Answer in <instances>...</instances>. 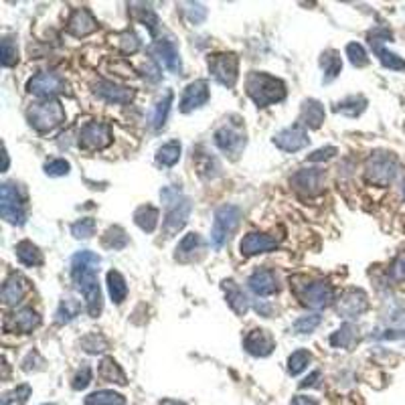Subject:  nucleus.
<instances>
[{"mask_svg": "<svg viewBox=\"0 0 405 405\" xmlns=\"http://www.w3.org/2000/svg\"><path fill=\"white\" fill-rule=\"evenodd\" d=\"M102 258L89 250L77 252L72 258V278L75 288L85 298V308L91 318H98L104 310V298L98 282V270Z\"/></svg>", "mask_w": 405, "mask_h": 405, "instance_id": "nucleus-1", "label": "nucleus"}, {"mask_svg": "<svg viewBox=\"0 0 405 405\" xmlns=\"http://www.w3.org/2000/svg\"><path fill=\"white\" fill-rule=\"evenodd\" d=\"M245 91L258 108H267L286 98V83L274 75L252 72L245 77Z\"/></svg>", "mask_w": 405, "mask_h": 405, "instance_id": "nucleus-2", "label": "nucleus"}, {"mask_svg": "<svg viewBox=\"0 0 405 405\" xmlns=\"http://www.w3.org/2000/svg\"><path fill=\"white\" fill-rule=\"evenodd\" d=\"M160 197H162V201L166 205V217H164V223H162V231H164L166 237H171V235L179 233L186 225L193 205H190L188 197H183L181 190L171 188V186L162 188Z\"/></svg>", "mask_w": 405, "mask_h": 405, "instance_id": "nucleus-3", "label": "nucleus"}, {"mask_svg": "<svg viewBox=\"0 0 405 405\" xmlns=\"http://www.w3.org/2000/svg\"><path fill=\"white\" fill-rule=\"evenodd\" d=\"M27 120L31 128H35L41 134H47L65 122V110L59 100H41L31 104V108L27 110Z\"/></svg>", "mask_w": 405, "mask_h": 405, "instance_id": "nucleus-4", "label": "nucleus"}, {"mask_svg": "<svg viewBox=\"0 0 405 405\" xmlns=\"http://www.w3.org/2000/svg\"><path fill=\"white\" fill-rule=\"evenodd\" d=\"M304 284H298L294 278L290 280V286L294 290V294L298 296V300L308 306V308H327L331 306L334 300V290L327 280H306L302 278Z\"/></svg>", "mask_w": 405, "mask_h": 405, "instance_id": "nucleus-5", "label": "nucleus"}, {"mask_svg": "<svg viewBox=\"0 0 405 405\" xmlns=\"http://www.w3.org/2000/svg\"><path fill=\"white\" fill-rule=\"evenodd\" d=\"M0 213L10 225H23L27 221V197L17 183H4L0 188Z\"/></svg>", "mask_w": 405, "mask_h": 405, "instance_id": "nucleus-6", "label": "nucleus"}, {"mask_svg": "<svg viewBox=\"0 0 405 405\" xmlns=\"http://www.w3.org/2000/svg\"><path fill=\"white\" fill-rule=\"evenodd\" d=\"M397 175V158L391 152H373L365 164V179L375 186H389Z\"/></svg>", "mask_w": 405, "mask_h": 405, "instance_id": "nucleus-7", "label": "nucleus"}, {"mask_svg": "<svg viewBox=\"0 0 405 405\" xmlns=\"http://www.w3.org/2000/svg\"><path fill=\"white\" fill-rule=\"evenodd\" d=\"M241 221V209L235 205H221L215 211L213 229H211V243L213 248L221 250L223 245L231 239V235L237 231Z\"/></svg>", "mask_w": 405, "mask_h": 405, "instance_id": "nucleus-8", "label": "nucleus"}, {"mask_svg": "<svg viewBox=\"0 0 405 405\" xmlns=\"http://www.w3.org/2000/svg\"><path fill=\"white\" fill-rule=\"evenodd\" d=\"M213 140H215V146L219 148L225 156H229L231 160H237L245 144H248L245 128H243V124H239V120L237 122H227V124H223L221 128H217Z\"/></svg>", "mask_w": 405, "mask_h": 405, "instance_id": "nucleus-9", "label": "nucleus"}, {"mask_svg": "<svg viewBox=\"0 0 405 405\" xmlns=\"http://www.w3.org/2000/svg\"><path fill=\"white\" fill-rule=\"evenodd\" d=\"M207 65L217 83L225 87H235L239 79V57L235 53H213L209 55Z\"/></svg>", "mask_w": 405, "mask_h": 405, "instance_id": "nucleus-10", "label": "nucleus"}, {"mask_svg": "<svg viewBox=\"0 0 405 405\" xmlns=\"http://www.w3.org/2000/svg\"><path fill=\"white\" fill-rule=\"evenodd\" d=\"M27 89L41 100H55V96L67 94V81L53 72H43L29 79Z\"/></svg>", "mask_w": 405, "mask_h": 405, "instance_id": "nucleus-11", "label": "nucleus"}, {"mask_svg": "<svg viewBox=\"0 0 405 405\" xmlns=\"http://www.w3.org/2000/svg\"><path fill=\"white\" fill-rule=\"evenodd\" d=\"M77 144L85 152H98L111 144V128L106 122H87L81 132Z\"/></svg>", "mask_w": 405, "mask_h": 405, "instance_id": "nucleus-12", "label": "nucleus"}, {"mask_svg": "<svg viewBox=\"0 0 405 405\" xmlns=\"http://www.w3.org/2000/svg\"><path fill=\"white\" fill-rule=\"evenodd\" d=\"M327 175L320 168H300L290 179V184L302 197H316L325 190Z\"/></svg>", "mask_w": 405, "mask_h": 405, "instance_id": "nucleus-13", "label": "nucleus"}, {"mask_svg": "<svg viewBox=\"0 0 405 405\" xmlns=\"http://www.w3.org/2000/svg\"><path fill=\"white\" fill-rule=\"evenodd\" d=\"M369 310V298L363 290L351 288L336 300V312L344 318H359Z\"/></svg>", "mask_w": 405, "mask_h": 405, "instance_id": "nucleus-14", "label": "nucleus"}, {"mask_svg": "<svg viewBox=\"0 0 405 405\" xmlns=\"http://www.w3.org/2000/svg\"><path fill=\"white\" fill-rule=\"evenodd\" d=\"M272 142L284 152H298V150L308 146L310 138H308V132L304 126L294 124V126H288V128L280 130L278 134H274Z\"/></svg>", "mask_w": 405, "mask_h": 405, "instance_id": "nucleus-15", "label": "nucleus"}, {"mask_svg": "<svg viewBox=\"0 0 405 405\" xmlns=\"http://www.w3.org/2000/svg\"><path fill=\"white\" fill-rule=\"evenodd\" d=\"M209 98H211V94H209V83H207L205 79L193 81V83H188V85L184 87L179 108H181L183 113H190V111L203 108V106L209 102Z\"/></svg>", "mask_w": 405, "mask_h": 405, "instance_id": "nucleus-16", "label": "nucleus"}, {"mask_svg": "<svg viewBox=\"0 0 405 405\" xmlns=\"http://www.w3.org/2000/svg\"><path fill=\"white\" fill-rule=\"evenodd\" d=\"M152 55L171 72V74H181L183 72V61L177 45L171 39H158L152 43Z\"/></svg>", "mask_w": 405, "mask_h": 405, "instance_id": "nucleus-17", "label": "nucleus"}, {"mask_svg": "<svg viewBox=\"0 0 405 405\" xmlns=\"http://www.w3.org/2000/svg\"><path fill=\"white\" fill-rule=\"evenodd\" d=\"M41 325V316L33 308H21L12 314L6 316L4 320V331L17 332V334H29Z\"/></svg>", "mask_w": 405, "mask_h": 405, "instance_id": "nucleus-18", "label": "nucleus"}, {"mask_svg": "<svg viewBox=\"0 0 405 405\" xmlns=\"http://www.w3.org/2000/svg\"><path fill=\"white\" fill-rule=\"evenodd\" d=\"M98 19L91 14L89 8H75L67 19V33L77 39L87 37L98 31Z\"/></svg>", "mask_w": 405, "mask_h": 405, "instance_id": "nucleus-19", "label": "nucleus"}, {"mask_svg": "<svg viewBox=\"0 0 405 405\" xmlns=\"http://www.w3.org/2000/svg\"><path fill=\"white\" fill-rule=\"evenodd\" d=\"M94 94L108 104H120V106L130 104L134 100V89L132 87H124V85H118L113 81H98L94 85Z\"/></svg>", "mask_w": 405, "mask_h": 405, "instance_id": "nucleus-20", "label": "nucleus"}, {"mask_svg": "<svg viewBox=\"0 0 405 405\" xmlns=\"http://www.w3.org/2000/svg\"><path fill=\"white\" fill-rule=\"evenodd\" d=\"M278 243H280V239H276L274 235H267V233H248L241 239L239 250H241V256L252 258V256L267 254V252L276 250Z\"/></svg>", "mask_w": 405, "mask_h": 405, "instance_id": "nucleus-21", "label": "nucleus"}, {"mask_svg": "<svg viewBox=\"0 0 405 405\" xmlns=\"http://www.w3.org/2000/svg\"><path fill=\"white\" fill-rule=\"evenodd\" d=\"M243 349H245L252 357L263 359V357H270V355H272V351L276 349V340H274V336H272V332L270 331L254 329V331L245 336Z\"/></svg>", "mask_w": 405, "mask_h": 405, "instance_id": "nucleus-22", "label": "nucleus"}, {"mask_svg": "<svg viewBox=\"0 0 405 405\" xmlns=\"http://www.w3.org/2000/svg\"><path fill=\"white\" fill-rule=\"evenodd\" d=\"M31 286L29 280L21 274H10L2 286V302L6 306H17L25 300V296L29 294Z\"/></svg>", "mask_w": 405, "mask_h": 405, "instance_id": "nucleus-23", "label": "nucleus"}, {"mask_svg": "<svg viewBox=\"0 0 405 405\" xmlns=\"http://www.w3.org/2000/svg\"><path fill=\"white\" fill-rule=\"evenodd\" d=\"M248 286H250V290H252L254 294L261 296V298L278 294V290H280L276 274H274L272 270H267V267L256 270V272L250 276Z\"/></svg>", "mask_w": 405, "mask_h": 405, "instance_id": "nucleus-24", "label": "nucleus"}, {"mask_svg": "<svg viewBox=\"0 0 405 405\" xmlns=\"http://www.w3.org/2000/svg\"><path fill=\"white\" fill-rule=\"evenodd\" d=\"M223 292H225V298H227V304L229 308L237 314V316H243L248 310H250V298L245 296L243 288L235 282V280H223L221 282Z\"/></svg>", "mask_w": 405, "mask_h": 405, "instance_id": "nucleus-25", "label": "nucleus"}, {"mask_svg": "<svg viewBox=\"0 0 405 405\" xmlns=\"http://www.w3.org/2000/svg\"><path fill=\"white\" fill-rule=\"evenodd\" d=\"M327 118V111H325V106L318 102V100H306L302 104V110H300V126H306L310 130H318L322 126Z\"/></svg>", "mask_w": 405, "mask_h": 405, "instance_id": "nucleus-26", "label": "nucleus"}, {"mask_svg": "<svg viewBox=\"0 0 405 405\" xmlns=\"http://www.w3.org/2000/svg\"><path fill=\"white\" fill-rule=\"evenodd\" d=\"M205 241L201 239L199 233H186L177 245V259L181 261H193L197 252H203Z\"/></svg>", "mask_w": 405, "mask_h": 405, "instance_id": "nucleus-27", "label": "nucleus"}, {"mask_svg": "<svg viewBox=\"0 0 405 405\" xmlns=\"http://www.w3.org/2000/svg\"><path fill=\"white\" fill-rule=\"evenodd\" d=\"M359 342V329L351 322H344L336 332H332L331 344L336 349H347L351 351Z\"/></svg>", "mask_w": 405, "mask_h": 405, "instance_id": "nucleus-28", "label": "nucleus"}, {"mask_svg": "<svg viewBox=\"0 0 405 405\" xmlns=\"http://www.w3.org/2000/svg\"><path fill=\"white\" fill-rule=\"evenodd\" d=\"M171 106H173V91L166 89L164 96L156 102L154 110H152V116H150V126L152 130H162L164 124H166V118H168V111H171Z\"/></svg>", "mask_w": 405, "mask_h": 405, "instance_id": "nucleus-29", "label": "nucleus"}, {"mask_svg": "<svg viewBox=\"0 0 405 405\" xmlns=\"http://www.w3.org/2000/svg\"><path fill=\"white\" fill-rule=\"evenodd\" d=\"M14 254H17V259H19L23 265H27V267L43 265V254H41V250H39L33 241H27V239H25V241L17 243Z\"/></svg>", "mask_w": 405, "mask_h": 405, "instance_id": "nucleus-30", "label": "nucleus"}, {"mask_svg": "<svg viewBox=\"0 0 405 405\" xmlns=\"http://www.w3.org/2000/svg\"><path fill=\"white\" fill-rule=\"evenodd\" d=\"M98 377L106 383H116V385H126L128 379H126V373L122 371V367L111 359V357H106L102 359L100 367H98Z\"/></svg>", "mask_w": 405, "mask_h": 405, "instance_id": "nucleus-31", "label": "nucleus"}, {"mask_svg": "<svg viewBox=\"0 0 405 405\" xmlns=\"http://www.w3.org/2000/svg\"><path fill=\"white\" fill-rule=\"evenodd\" d=\"M320 67L325 72V83H331L334 77H338V74L342 72V59L340 53L329 49L320 55Z\"/></svg>", "mask_w": 405, "mask_h": 405, "instance_id": "nucleus-32", "label": "nucleus"}, {"mask_svg": "<svg viewBox=\"0 0 405 405\" xmlns=\"http://www.w3.org/2000/svg\"><path fill=\"white\" fill-rule=\"evenodd\" d=\"M158 219H160V213H158V209L152 207V205H142V207H138V209L134 211V223H136L142 231H146V233H152V231L156 229Z\"/></svg>", "mask_w": 405, "mask_h": 405, "instance_id": "nucleus-33", "label": "nucleus"}, {"mask_svg": "<svg viewBox=\"0 0 405 405\" xmlns=\"http://www.w3.org/2000/svg\"><path fill=\"white\" fill-rule=\"evenodd\" d=\"M130 12L134 14L136 21H140L146 27L148 31H150V35H156V31H158V17H156V12L148 4L134 2V4H130Z\"/></svg>", "mask_w": 405, "mask_h": 405, "instance_id": "nucleus-34", "label": "nucleus"}, {"mask_svg": "<svg viewBox=\"0 0 405 405\" xmlns=\"http://www.w3.org/2000/svg\"><path fill=\"white\" fill-rule=\"evenodd\" d=\"M181 152H183V146L179 140H171L166 144L156 150V162L162 164V166H175L179 160H181Z\"/></svg>", "mask_w": 405, "mask_h": 405, "instance_id": "nucleus-35", "label": "nucleus"}, {"mask_svg": "<svg viewBox=\"0 0 405 405\" xmlns=\"http://www.w3.org/2000/svg\"><path fill=\"white\" fill-rule=\"evenodd\" d=\"M365 108H367V100L363 96H349L334 106V111L349 116V118H357L365 111Z\"/></svg>", "mask_w": 405, "mask_h": 405, "instance_id": "nucleus-36", "label": "nucleus"}, {"mask_svg": "<svg viewBox=\"0 0 405 405\" xmlns=\"http://www.w3.org/2000/svg\"><path fill=\"white\" fill-rule=\"evenodd\" d=\"M106 280H108V292H110V298L116 304H122V302L126 300V296H128V286H126L124 276H122L120 272L111 270V272H108Z\"/></svg>", "mask_w": 405, "mask_h": 405, "instance_id": "nucleus-37", "label": "nucleus"}, {"mask_svg": "<svg viewBox=\"0 0 405 405\" xmlns=\"http://www.w3.org/2000/svg\"><path fill=\"white\" fill-rule=\"evenodd\" d=\"M85 405H126V399L124 395L116 393V391H110V389H100V391H94L91 395L85 397Z\"/></svg>", "mask_w": 405, "mask_h": 405, "instance_id": "nucleus-38", "label": "nucleus"}, {"mask_svg": "<svg viewBox=\"0 0 405 405\" xmlns=\"http://www.w3.org/2000/svg\"><path fill=\"white\" fill-rule=\"evenodd\" d=\"M373 51H375V55L379 57V61H381L383 67H387V69H391V72H405V61L399 55L387 51L383 45H375Z\"/></svg>", "mask_w": 405, "mask_h": 405, "instance_id": "nucleus-39", "label": "nucleus"}, {"mask_svg": "<svg viewBox=\"0 0 405 405\" xmlns=\"http://www.w3.org/2000/svg\"><path fill=\"white\" fill-rule=\"evenodd\" d=\"M102 243H104V248L118 252V250H124L128 245V235H126V231L120 225H113L104 233Z\"/></svg>", "mask_w": 405, "mask_h": 405, "instance_id": "nucleus-40", "label": "nucleus"}, {"mask_svg": "<svg viewBox=\"0 0 405 405\" xmlns=\"http://www.w3.org/2000/svg\"><path fill=\"white\" fill-rule=\"evenodd\" d=\"M19 61V47L17 43L10 37L2 39V45H0V63L2 67H12L17 65Z\"/></svg>", "mask_w": 405, "mask_h": 405, "instance_id": "nucleus-41", "label": "nucleus"}, {"mask_svg": "<svg viewBox=\"0 0 405 405\" xmlns=\"http://www.w3.org/2000/svg\"><path fill=\"white\" fill-rule=\"evenodd\" d=\"M108 347H110L108 340L102 334H98V332H89L87 336L81 338V349L85 353H91V355L104 353V351H108Z\"/></svg>", "mask_w": 405, "mask_h": 405, "instance_id": "nucleus-42", "label": "nucleus"}, {"mask_svg": "<svg viewBox=\"0 0 405 405\" xmlns=\"http://www.w3.org/2000/svg\"><path fill=\"white\" fill-rule=\"evenodd\" d=\"M81 306L79 302L74 300V298H63L61 304H59V310H57V322L59 325H65V322H72L75 316L79 314Z\"/></svg>", "mask_w": 405, "mask_h": 405, "instance_id": "nucleus-43", "label": "nucleus"}, {"mask_svg": "<svg viewBox=\"0 0 405 405\" xmlns=\"http://www.w3.org/2000/svg\"><path fill=\"white\" fill-rule=\"evenodd\" d=\"M310 361H312V355L306 349H298L288 357V373L290 375H300L304 369L310 365Z\"/></svg>", "mask_w": 405, "mask_h": 405, "instance_id": "nucleus-44", "label": "nucleus"}, {"mask_svg": "<svg viewBox=\"0 0 405 405\" xmlns=\"http://www.w3.org/2000/svg\"><path fill=\"white\" fill-rule=\"evenodd\" d=\"M347 57H349V61H351L355 67H367L369 65L367 51H365L363 45H359V43H349V45H347Z\"/></svg>", "mask_w": 405, "mask_h": 405, "instance_id": "nucleus-45", "label": "nucleus"}, {"mask_svg": "<svg viewBox=\"0 0 405 405\" xmlns=\"http://www.w3.org/2000/svg\"><path fill=\"white\" fill-rule=\"evenodd\" d=\"M72 233H74L75 239H89L96 233V219L83 217V219L75 221L72 225Z\"/></svg>", "mask_w": 405, "mask_h": 405, "instance_id": "nucleus-46", "label": "nucleus"}, {"mask_svg": "<svg viewBox=\"0 0 405 405\" xmlns=\"http://www.w3.org/2000/svg\"><path fill=\"white\" fill-rule=\"evenodd\" d=\"M45 175L47 177H67L72 171V164L65 158H53L49 162H45Z\"/></svg>", "mask_w": 405, "mask_h": 405, "instance_id": "nucleus-47", "label": "nucleus"}, {"mask_svg": "<svg viewBox=\"0 0 405 405\" xmlns=\"http://www.w3.org/2000/svg\"><path fill=\"white\" fill-rule=\"evenodd\" d=\"M322 322V318H320V314H308V316H300L298 320L294 322V327H292V331L296 334H310V332L314 331L318 325Z\"/></svg>", "mask_w": 405, "mask_h": 405, "instance_id": "nucleus-48", "label": "nucleus"}, {"mask_svg": "<svg viewBox=\"0 0 405 405\" xmlns=\"http://www.w3.org/2000/svg\"><path fill=\"white\" fill-rule=\"evenodd\" d=\"M118 39H120V49H122L126 55H134V53L140 49V39H138L136 33H132V31L122 33Z\"/></svg>", "mask_w": 405, "mask_h": 405, "instance_id": "nucleus-49", "label": "nucleus"}, {"mask_svg": "<svg viewBox=\"0 0 405 405\" xmlns=\"http://www.w3.org/2000/svg\"><path fill=\"white\" fill-rule=\"evenodd\" d=\"M389 278L395 284L405 282V252H402L397 258L391 261V265H389Z\"/></svg>", "mask_w": 405, "mask_h": 405, "instance_id": "nucleus-50", "label": "nucleus"}, {"mask_svg": "<svg viewBox=\"0 0 405 405\" xmlns=\"http://www.w3.org/2000/svg\"><path fill=\"white\" fill-rule=\"evenodd\" d=\"M184 6H188V8H184V12H186V17H188V21L193 23V25H201L205 19H207V8L203 6V4H195V2H186Z\"/></svg>", "mask_w": 405, "mask_h": 405, "instance_id": "nucleus-51", "label": "nucleus"}, {"mask_svg": "<svg viewBox=\"0 0 405 405\" xmlns=\"http://www.w3.org/2000/svg\"><path fill=\"white\" fill-rule=\"evenodd\" d=\"M89 383H91V369L87 367V365H83V367L75 373L72 387H74L75 391H81V389H85Z\"/></svg>", "mask_w": 405, "mask_h": 405, "instance_id": "nucleus-52", "label": "nucleus"}, {"mask_svg": "<svg viewBox=\"0 0 405 405\" xmlns=\"http://www.w3.org/2000/svg\"><path fill=\"white\" fill-rule=\"evenodd\" d=\"M338 154V150L334 146H325V148H318V150H314L310 156H308V162H322V160H331L332 156H336Z\"/></svg>", "mask_w": 405, "mask_h": 405, "instance_id": "nucleus-53", "label": "nucleus"}, {"mask_svg": "<svg viewBox=\"0 0 405 405\" xmlns=\"http://www.w3.org/2000/svg\"><path fill=\"white\" fill-rule=\"evenodd\" d=\"M12 395H14V399H17L19 404L23 405L29 397H31V387H29V385H21V387H17V389L12 391Z\"/></svg>", "mask_w": 405, "mask_h": 405, "instance_id": "nucleus-54", "label": "nucleus"}, {"mask_svg": "<svg viewBox=\"0 0 405 405\" xmlns=\"http://www.w3.org/2000/svg\"><path fill=\"white\" fill-rule=\"evenodd\" d=\"M318 379H320V371H314L310 377H306V379L300 383V387H302V389H304V387H314V385L318 383Z\"/></svg>", "mask_w": 405, "mask_h": 405, "instance_id": "nucleus-55", "label": "nucleus"}, {"mask_svg": "<svg viewBox=\"0 0 405 405\" xmlns=\"http://www.w3.org/2000/svg\"><path fill=\"white\" fill-rule=\"evenodd\" d=\"M292 405H318L314 399H310V397H304V395H298V397H294V402H292Z\"/></svg>", "mask_w": 405, "mask_h": 405, "instance_id": "nucleus-56", "label": "nucleus"}, {"mask_svg": "<svg viewBox=\"0 0 405 405\" xmlns=\"http://www.w3.org/2000/svg\"><path fill=\"white\" fill-rule=\"evenodd\" d=\"M6 168H8V152L4 150V168H2V173H6Z\"/></svg>", "mask_w": 405, "mask_h": 405, "instance_id": "nucleus-57", "label": "nucleus"}, {"mask_svg": "<svg viewBox=\"0 0 405 405\" xmlns=\"http://www.w3.org/2000/svg\"><path fill=\"white\" fill-rule=\"evenodd\" d=\"M160 405H184V404H179V402H173V399H166V402H162Z\"/></svg>", "mask_w": 405, "mask_h": 405, "instance_id": "nucleus-58", "label": "nucleus"}, {"mask_svg": "<svg viewBox=\"0 0 405 405\" xmlns=\"http://www.w3.org/2000/svg\"><path fill=\"white\" fill-rule=\"evenodd\" d=\"M45 405H53V404H45Z\"/></svg>", "mask_w": 405, "mask_h": 405, "instance_id": "nucleus-59", "label": "nucleus"}]
</instances>
